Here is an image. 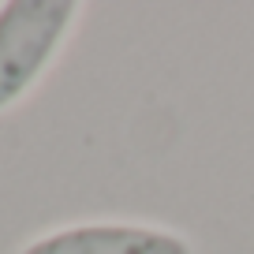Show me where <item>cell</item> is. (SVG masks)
I'll list each match as a JSON object with an SVG mask.
<instances>
[{
    "label": "cell",
    "instance_id": "6da1fadb",
    "mask_svg": "<svg viewBox=\"0 0 254 254\" xmlns=\"http://www.w3.org/2000/svg\"><path fill=\"white\" fill-rule=\"evenodd\" d=\"M79 19V0H0V112L38 90Z\"/></svg>",
    "mask_w": 254,
    "mask_h": 254
},
{
    "label": "cell",
    "instance_id": "7a4b0ae2",
    "mask_svg": "<svg viewBox=\"0 0 254 254\" xmlns=\"http://www.w3.org/2000/svg\"><path fill=\"white\" fill-rule=\"evenodd\" d=\"M15 254H194L190 239L150 221H75L26 239Z\"/></svg>",
    "mask_w": 254,
    "mask_h": 254
}]
</instances>
